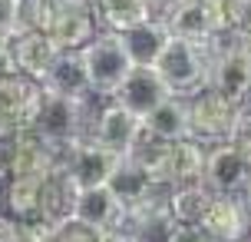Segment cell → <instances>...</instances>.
Wrapping results in <instances>:
<instances>
[{
    "label": "cell",
    "mask_w": 251,
    "mask_h": 242,
    "mask_svg": "<svg viewBox=\"0 0 251 242\" xmlns=\"http://www.w3.org/2000/svg\"><path fill=\"white\" fill-rule=\"evenodd\" d=\"M142 129H146V123H142L136 113H129L126 106H119V103L113 100L109 106H102L100 113H96L89 136L100 143V146H106L109 153L129 156L132 146L139 143V136H142Z\"/></svg>",
    "instance_id": "obj_13"
},
{
    "label": "cell",
    "mask_w": 251,
    "mask_h": 242,
    "mask_svg": "<svg viewBox=\"0 0 251 242\" xmlns=\"http://www.w3.org/2000/svg\"><path fill=\"white\" fill-rule=\"evenodd\" d=\"M43 93H56V96H70V100H89L93 87H89V73L83 63L79 50H60L53 70L47 73V80L40 83Z\"/></svg>",
    "instance_id": "obj_17"
},
{
    "label": "cell",
    "mask_w": 251,
    "mask_h": 242,
    "mask_svg": "<svg viewBox=\"0 0 251 242\" xmlns=\"http://www.w3.org/2000/svg\"><path fill=\"white\" fill-rule=\"evenodd\" d=\"M159 77L165 80V87L172 90L176 96H195L208 87V70H212V50L192 43L182 37H169L162 53L155 60Z\"/></svg>",
    "instance_id": "obj_1"
},
{
    "label": "cell",
    "mask_w": 251,
    "mask_h": 242,
    "mask_svg": "<svg viewBox=\"0 0 251 242\" xmlns=\"http://www.w3.org/2000/svg\"><path fill=\"white\" fill-rule=\"evenodd\" d=\"M152 3H162V7H172V3H178V0H152Z\"/></svg>",
    "instance_id": "obj_34"
},
{
    "label": "cell",
    "mask_w": 251,
    "mask_h": 242,
    "mask_svg": "<svg viewBox=\"0 0 251 242\" xmlns=\"http://www.w3.org/2000/svg\"><path fill=\"white\" fill-rule=\"evenodd\" d=\"M76 196H79V186H76L70 173L56 166L43 176V206H40V219L50 222V226H66L73 222V212H76Z\"/></svg>",
    "instance_id": "obj_18"
},
{
    "label": "cell",
    "mask_w": 251,
    "mask_h": 242,
    "mask_svg": "<svg viewBox=\"0 0 251 242\" xmlns=\"http://www.w3.org/2000/svg\"><path fill=\"white\" fill-rule=\"evenodd\" d=\"M119 40H123L132 66H155L165 40H169V30H165L162 20H146V24H136L129 30H123Z\"/></svg>",
    "instance_id": "obj_22"
},
{
    "label": "cell",
    "mask_w": 251,
    "mask_h": 242,
    "mask_svg": "<svg viewBox=\"0 0 251 242\" xmlns=\"http://www.w3.org/2000/svg\"><path fill=\"white\" fill-rule=\"evenodd\" d=\"M10 53H13V66H17L20 77L33 80V83H43L47 73L53 70V63H56V57H60V47H56V40L47 30L24 27L10 40Z\"/></svg>",
    "instance_id": "obj_12"
},
{
    "label": "cell",
    "mask_w": 251,
    "mask_h": 242,
    "mask_svg": "<svg viewBox=\"0 0 251 242\" xmlns=\"http://www.w3.org/2000/svg\"><path fill=\"white\" fill-rule=\"evenodd\" d=\"M40 136L53 146H70L83 136L86 129V100H70V96H56V93H43L37 123H33Z\"/></svg>",
    "instance_id": "obj_6"
},
{
    "label": "cell",
    "mask_w": 251,
    "mask_h": 242,
    "mask_svg": "<svg viewBox=\"0 0 251 242\" xmlns=\"http://www.w3.org/2000/svg\"><path fill=\"white\" fill-rule=\"evenodd\" d=\"M208 50H212V70H208V87L215 93H222L228 96L231 103H248L251 96V60L248 53H245V43L238 40H231L225 47H218V43H208Z\"/></svg>",
    "instance_id": "obj_4"
},
{
    "label": "cell",
    "mask_w": 251,
    "mask_h": 242,
    "mask_svg": "<svg viewBox=\"0 0 251 242\" xmlns=\"http://www.w3.org/2000/svg\"><path fill=\"white\" fill-rule=\"evenodd\" d=\"M0 242H20V219L0 216Z\"/></svg>",
    "instance_id": "obj_30"
},
{
    "label": "cell",
    "mask_w": 251,
    "mask_h": 242,
    "mask_svg": "<svg viewBox=\"0 0 251 242\" xmlns=\"http://www.w3.org/2000/svg\"><path fill=\"white\" fill-rule=\"evenodd\" d=\"M245 206H248V216H251V182H248V189H245Z\"/></svg>",
    "instance_id": "obj_33"
},
{
    "label": "cell",
    "mask_w": 251,
    "mask_h": 242,
    "mask_svg": "<svg viewBox=\"0 0 251 242\" xmlns=\"http://www.w3.org/2000/svg\"><path fill=\"white\" fill-rule=\"evenodd\" d=\"M17 73L13 66V53H10V43H0V80H7Z\"/></svg>",
    "instance_id": "obj_31"
},
{
    "label": "cell",
    "mask_w": 251,
    "mask_h": 242,
    "mask_svg": "<svg viewBox=\"0 0 251 242\" xmlns=\"http://www.w3.org/2000/svg\"><path fill=\"white\" fill-rule=\"evenodd\" d=\"M106 186H109L113 196L123 203V209H139V206L155 203V189H159L162 182L152 176L146 166H139L132 156H119V163H116V169L109 173Z\"/></svg>",
    "instance_id": "obj_15"
},
{
    "label": "cell",
    "mask_w": 251,
    "mask_h": 242,
    "mask_svg": "<svg viewBox=\"0 0 251 242\" xmlns=\"http://www.w3.org/2000/svg\"><path fill=\"white\" fill-rule=\"evenodd\" d=\"M126 216L123 203L113 196V189L102 182V186H89V189H79V196H76V212L73 219L76 222H83V226H89V229H113V226H119Z\"/></svg>",
    "instance_id": "obj_19"
},
{
    "label": "cell",
    "mask_w": 251,
    "mask_h": 242,
    "mask_svg": "<svg viewBox=\"0 0 251 242\" xmlns=\"http://www.w3.org/2000/svg\"><path fill=\"white\" fill-rule=\"evenodd\" d=\"M172 242H212V239H208V232L201 229V226H182V222H178Z\"/></svg>",
    "instance_id": "obj_29"
},
{
    "label": "cell",
    "mask_w": 251,
    "mask_h": 242,
    "mask_svg": "<svg viewBox=\"0 0 251 242\" xmlns=\"http://www.w3.org/2000/svg\"><path fill=\"white\" fill-rule=\"evenodd\" d=\"M93 3H96L100 20L116 33L152 20V0H93Z\"/></svg>",
    "instance_id": "obj_24"
},
{
    "label": "cell",
    "mask_w": 251,
    "mask_h": 242,
    "mask_svg": "<svg viewBox=\"0 0 251 242\" xmlns=\"http://www.w3.org/2000/svg\"><path fill=\"white\" fill-rule=\"evenodd\" d=\"M116 163H119V156L109 153L106 146H100L93 136H79L76 143L63 146V153H60V166L70 173V179L79 189L102 186L109 179V173L116 169Z\"/></svg>",
    "instance_id": "obj_10"
},
{
    "label": "cell",
    "mask_w": 251,
    "mask_h": 242,
    "mask_svg": "<svg viewBox=\"0 0 251 242\" xmlns=\"http://www.w3.org/2000/svg\"><path fill=\"white\" fill-rule=\"evenodd\" d=\"M241 103H231L228 96L215 93L212 87H205L201 93L188 96V113H192V136L199 143H225L231 140V133L238 126Z\"/></svg>",
    "instance_id": "obj_3"
},
{
    "label": "cell",
    "mask_w": 251,
    "mask_h": 242,
    "mask_svg": "<svg viewBox=\"0 0 251 242\" xmlns=\"http://www.w3.org/2000/svg\"><path fill=\"white\" fill-rule=\"evenodd\" d=\"M40 103H43L40 83L20 77V73L0 80V140H7L13 133H24V129H33Z\"/></svg>",
    "instance_id": "obj_5"
},
{
    "label": "cell",
    "mask_w": 251,
    "mask_h": 242,
    "mask_svg": "<svg viewBox=\"0 0 251 242\" xmlns=\"http://www.w3.org/2000/svg\"><path fill=\"white\" fill-rule=\"evenodd\" d=\"M215 192L205 186V182H195V186H172V192L165 196V206L176 222L182 226H199L201 216L208 212Z\"/></svg>",
    "instance_id": "obj_23"
},
{
    "label": "cell",
    "mask_w": 251,
    "mask_h": 242,
    "mask_svg": "<svg viewBox=\"0 0 251 242\" xmlns=\"http://www.w3.org/2000/svg\"><path fill=\"white\" fill-rule=\"evenodd\" d=\"M199 226L208 232L212 242H245V236L251 229L248 206L238 196H215Z\"/></svg>",
    "instance_id": "obj_16"
},
{
    "label": "cell",
    "mask_w": 251,
    "mask_h": 242,
    "mask_svg": "<svg viewBox=\"0 0 251 242\" xmlns=\"http://www.w3.org/2000/svg\"><path fill=\"white\" fill-rule=\"evenodd\" d=\"M7 153V176H47L50 169L60 166V146H53L40 136L37 129H24L3 140Z\"/></svg>",
    "instance_id": "obj_7"
},
{
    "label": "cell",
    "mask_w": 251,
    "mask_h": 242,
    "mask_svg": "<svg viewBox=\"0 0 251 242\" xmlns=\"http://www.w3.org/2000/svg\"><path fill=\"white\" fill-rule=\"evenodd\" d=\"M248 182H251L248 153L231 140L215 143L205 156V186L215 196H238L248 189Z\"/></svg>",
    "instance_id": "obj_8"
},
{
    "label": "cell",
    "mask_w": 251,
    "mask_h": 242,
    "mask_svg": "<svg viewBox=\"0 0 251 242\" xmlns=\"http://www.w3.org/2000/svg\"><path fill=\"white\" fill-rule=\"evenodd\" d=\"M47 33L56 40L60 50H83L89 40H96L93 0H53Z\"/></svg>",
    "instance_id": "obj_9"
},
{
    "label": "cell",
    "mask_w": 251,
    "mask_h": 242,
    "mask_svg": "<svg viewBox=\"0 0 251 242\" xmlns=\"http://www.w3.org/2000/svg\"><path fill=\"white\" fill-rule=\"evenodd\" d=\"M24 27V0H0V43H10Z\"/></svg>",
    "instance_id": "obj_26"
},
{
    "label": "cell",
    "mask_w": 251,
    "mask_h": 242,
    "mask_svg": "<svg viewBox=\"0 0 251 242\" xmlns=\"http://www.w3.org/2000/svg\"><path fill=\"white\" fill-rule=\"evenodd\" d=\"M7 206L20 222L40 219L43 206V176H13L7 182Z\"/></svg>",
    "instance_id": "obj_25"
},
{
    "label": "cell",
    "mask_w": 251,
    "mask_h": 242,
    "mask_svg": "<svg viewBox=\"0 0 251 242\" xmlns=\"http://www.w3.org/2000/svg\"><path fill=\"white\" fill-rule=\"evenodd\" d=\"M96 242H132V236H129L123 226H113V229L96 232Z\"/></svg>",
    "instance_id": "obj_32"
},
{
    "label": "cell",
    "mask_w": 251,
    "mask_h": 242,
    "mask_svg": "<svg viewBox=\"0 0 251 242\" xmlns=\"http://www.w3.org/2000/svg\"><path fill=\"white\" fill-rule=\"evenodd\" d=\"M248 163H251V153H248Z\"/></svg>",
    "instance_id": "obj_36"
},
{
    "label": "cell",
    "mask_w": 251,
    "mask_h": 242,
    "mask_svg": "<svg viewBox=\"0 0 251 242\" xmlns=\"http://www.w3.org/2000/svg\"><path fill=\"white\" fill-rule=\"evenodd\" d=\"M205 156H208V150H201V143L195 136L169 143L165 182L169 186H195V182H205Z\"/></svg>",
    "instance_id": "obj_20"
},
{
    "label": "cell",
    "mask_w": 251,
    "mask_h": 242,
    "mask_svg": "<svg viewBox=\"0 0 251 242\" xmlns=\"http://www.w3.org/2000/svg\"><path fill=\"white\" fill-rule=\"evenodd\" d=\"M162 24L169 30V37H182L192 43H201V47H208L222 33L212 0H178L172 7H165Z\"/></svg>",
    "instance_id": "obj_11"
},
{
    "label": "cell",
    "mask_w": 251,
    "mask_h": 242,
    "mask_svg": "<svg viewBox=\"0 0 251 242\" xmlns=\"http://www.w3.org/2000/svg\"><path fill=\"white\" fill-rule=\"evenodd\" d=\"M245 53H248V60H251V40H248V43H245Z\"/></svg>",
    "instance_id": "obj_35"
},
{
    "label": "cell",
    "mask_w": 251,
    "mask_h": 242,
    "mask_svg": "<svg viewBox=\"0 0 251 242\" xmlns=\"http://www.w3.org/2000/svg\"><path fill=\"white\" fill-rule=\"evenodd\" d=\"M165 96H172V90L165 87V80L159 77L155 66H132L129 77L123 80V87L113 93V100L126 106L129 113H136L139 120H146Z\"/></svg>",
    "instance_id": "obj_14"
},
{
    "label": "cell",
    "mask_w": 251,
    "mask_h": 242,
    "mask_svg": "<svg viewBox=\"0 0 251 242\" xmlns=\"http://www.w3.org/2000/svg\"><path fill=\"white\" fill-rule=\"evenodd\" d=\"M56 242H96V229H89L83 222H66L56 229Z\"/></svg>",
    "instance_id": "obj_27"
},
{
    "label": "cell",
    "mask_w": 251,
    "mask_h": 242,
    "mask_svg": "<svg viewBox=\"0 0 251 242\" xmlns=\"http://www.w3.org/2000/svg\"><path fill=\"white\" fill-rule=\"evenodd\" d=\"M79 53H83V63L89 73V87H93V93H102V96H113L132 70V60L116 30L96 33V40H89Z\"/></svg>",
    "instance_id": "obj_2"
},
{
    "label": "cell",
    "mask_w": 251,
    "mask_h": 242,
    "mask_svg": "<svg viewBox=\"0 0 251 242\" xmlns=\"http://www.w3.org/2000/svg\"><path fill=\"white\" fill-rule=\"evenodd\" d=\"M231 143L241 146L245 153H251V110H241L238 126H235V133H231Z\"/></svg>",
    "instance_id": "obj_28"
},
{
    "label": "cell",
    "mask_w": 251,
    "mask_h": 242,
    "mask_svg": "<svg viewBox=\"0 0 251 242\" xmlns=\"http://www.w3.org/2000/svg\"><path fill=\"white\" fill-rule=\"evenodd\" d=\"M146 133L159 136L165 143H178V140H188L192 136V113H188V100L182 96H165L155 110H152L146 120Z\"/></svg>",
    "instance_id": "obj_21"
}]
</instances>
